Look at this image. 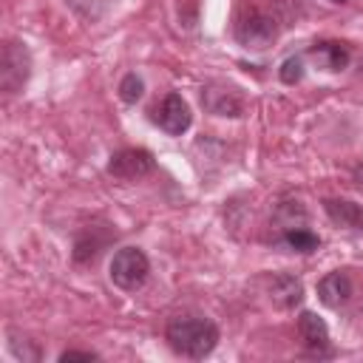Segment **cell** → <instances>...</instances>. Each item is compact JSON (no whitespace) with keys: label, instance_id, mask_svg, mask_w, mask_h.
I'll return each instance as SVG.
<instances>
[{"label":"cell","instance_id":"obj_1","mask_svg":"<svg viewBox=\"0 0 363 363\" xmlns=\"http://www.w3.org/2000/svg\"><path fill=\"white\" fill-rule=\"evenodd\" d=\"M164 337H167V343H170V349L176 354L201 360L216 349L218 326L213 320H207V318H199V315H182V318H173L167 323Z\"/></svg>","mask_w":363,"mask_h":363},{"label":"cell","instance_id":"obj_2","mask_svg":"<svg viewBox=\"0 0 363 363\" xmlns=\"http://www.w3.org/2000/svg\"><path fill=\"white\" fill-rule=\"evenodd\" d=\"M235 40L244 45V48H252V51H264L275 43L278 37V28H275V20L269 14H264L261 9H244L238 17H235Z\"/></svg>","mask_w":363,"mask_h":363},{"label":"cell","instance_id":"obj_3","mask_svg":"<svg viewBox=\"0 0 363 363\" xmlns=\"http://www.w3.org/2000/svg\"><path fill=\"white\" fill-rule=\"evenodd\" d=\"M147 272H150V261L136 247H122L111 258V281L125 292L139 289L147 281Z\"/></svg>","mask_w":363,"mask_h":363},{"label":"cell","instance_id":"obj_4","mask_svg":"<svg viewBox=\"0 0 363 363\" xmlns=\"http://www.w3.org/2000/svg\"><path fill=\"white\" fill-rule=\"evenodd\" d=\"M31 74V57L28 48L17 40H9L3 45V57H0V88L6 94H17L26 79Z\"/></svg>","mask_w":363,"mask_h":363},{"label":"cell","instance_id":"obj_5","mask_svg":"<svg viewBox=\"0 0 363 363\" xmlns=\"http://www.w3.org/2000/svg\"><path fill=\"white\" fill-rule=\"evenodd\" d=\"M153 167H156L153 153L145 147H122L108 162V173L113 179H122V182H136V179L147 176Z\"/></svg>","mask_w":363,"mask_h":363},{"label":"cell","instance_id":"obj_6","mask_svg":"<svg viewBox=\"0 0 363 363\" xmlns=\"http://www.w3.org/2000/svg\"><path fill=\"white\" fill-rule=\"evenodd\" d=\"M153 119L159 122V128L170 136H182L190 122H193V113H190V105L179 96V94H167L162 99V105L153 111Z\"/></svg>","mask_w":363,"mask_h":363},{"label":"cell","instance_id":"obj_7","mask_svg":"<svg viewBox=\"0 0 363 363\" xmlns=\"http://www.w3.org/2000/svg\"><path fill=\"white\" fill-rule=\"evenodd\" d=\"M201 105H204L210 113H216V116H241V111H244L241 96H238L233 88L216 85V82L201 91Z\"/></svg>","mask_w":363,"mask_h":363},{"label":"cell","instance_id":"obj_8","mask_svg":"<svg viewBox=\"0 0 363 363\" xmlns=\"http://www.w3.org/2000/svg\"><path fill=\"white\" fill-rule=\"evenodd\" d=\"M298 332H301V340H303V346L309 352H315V354H326L329 352V326L315 312H301Z\"/></svg>","mask_w":363,"mask_h":363},{"label":"cell","instance_id":"obj_9","mask_svg":"<svg viewBox=\"0 0 363 363\" xmlns=\"http://www.w3.org/2000/svg\"><path fill=\"white\" fill-rule=\"evenodd\" d=\"M318 298L326 303V306H343L349 298H352V281L346 272H329L318 281Z\"/></svg>","mask_w":363,"mask_h":363},{"label":"cell","instance_id":"obj_10","mask_svg":"<svg viewBox=\"0 0 363 363\" xmlns=\"http://www.w3.org/2000/svg\"><path fill=\"white\" fill-rule=\"evenodd\" d=\"M323 210L332 218V224L346 227V230H363V204L349 201V199H326Z\"/></svg>","mask_w":363,"mask_h":363},{"label":"cell","instance_id":"obj_11","mask_svg":"<svg viewBox=\"0 0 363 363\" xmlns=\"http://www.w3.org/2000/svg\"><path fill=\"white\" fill-rule=\"evenodd\" d=\"M269 295L281 309H292L303 301V284H301V278H295L289 272H278L269 284Z\"/></svg>","mask_w":363,"mask_h":363},{"label":"cell","instance_id":"obj_12","mask_svg":"<svg viewBox=\"0 0 363 363\" xmlns=\"http://www.w3.org/2000/svg\"><path fill=\"white\" fill-rule=\"evenodd\" d=\"M309 57L323 68V71H343L349 65V48L343 43H335V40H326V43H318Z\"/></svg>","mask_w":363,"mask_h":363},{"label":"cell","instance_id":"obj_13","mask_svg":"<svg viewBox=\"0 0 363 363\" xmlns=\"http://www.w3.org/2000/svg\"><path fill=\"white\" fill-rule=\"evenodd\" d=\"M281 244L289 247V250H295V252H315V250L320 247V238H318L312 230L295 224V227H284Z\"/></svg>","mask_w":363,"mask_h":363},{"label":"cell","instance_id":"obj_14","mask_svg":"<svg viewBox=\"0 0 363 363\" xmlns=\"http://www.w3.org/2000/svg\"><path fill=\"white\" fill-rule=\"evenodd\" d=\"M94 233H96V227H85V230L79 233V238H77V244H74V261H77V264H88V261H94V258L99 255L102 244L108 241V238L96 241Z\"/></svg>","mask_w":363,"mask_h":363},{"label":"cell","instance_id":"obj_15","mask_svg":"<svg viewBox=\"0 0 363 363\" xmlns=\"http://www.w3.org/2000/svg\"><path fill=\"white\" fill-rule=\"evenodd\" d=\"M142 91H145V82H142L136 74H125V77H122V82H119V96H122V102L133 105V102L142 96Z\"/></svg>","mask_w":363,"mask_h":363},{"label":"cell","instance_id":"obj_16","mask_svg":"<svg viewBox=\"0 0 363 363\" xmlns=\"http://www.w3.org/2000/svg\"><path fill=\"white\" fill-rule=\"evenodd\" d=\"M281 79H284L286 85L301 82V79H303V60H301V57L284 60V65H281Z\"/></svg>","mask_w":363,"mask_h":363},{"label":"cell","instance_id":"obj_17","mask_svg":"<svg viewBox=\"0 0 363 363\" xmlns=\"http://www.w3.org/2000/svg\"><path fill=\"white\" fill-rule=\"evenodd\" d=\"M9 346H11L14 357H20V360H40V349H37V346H31V340H23V343H20V337H17V335H11Z\"/></svg>","mask_w":363,"mask_h":363},{"label":"cell","instance_id":"obj_18","mask_svg":"<svg viewBox=\"0 0 363 363\" xmlns=\"http://www.w3.org/2000/svg\"><path fill=\"white\" fill-rule=\"evenodd\" d=\"M60 360H96V352H82V349H65L60 354Z\"/></svg>","mask_w":363,"mask_h":363},{"label":"cell","instance_id":"obj_19","mask_svg":"<svg viewBox=\"0 0 363 363\" xmlns=\"http://www.w3.org/2000/svg\"><path fill=\"white\" fill-rule=\"evenodd\" d=\"M335 3H343V0H335Z\"/></svg>","mask_w":363,"mask_h":363}]
</instances>
